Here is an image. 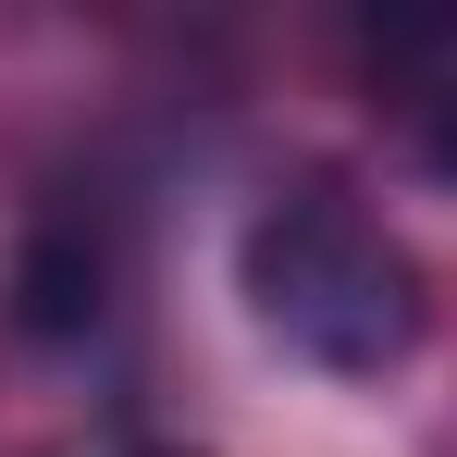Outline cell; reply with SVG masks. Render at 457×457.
<instances>
[{
    "mask_svg": "<svg viewBox=\"0 0 457 457\" xmlns=\"http://www.w3.org/2000/svg\"><path fill=\"white\" fill-rule=\"evenodd\" d=\"M235 285L260 309V334L309 359V371H346V383H383L408 346H420V260L395 247V235L346 198V186H297V198H272L247 247H235Z\"/></svg>",
    "mask_w": 457,
    "mask_h": 457,
    "instance_id": "6da1fadb",
    "label": "cell"
},
{
    "mask_svg": "<svg viewBox=\"0 0 457 457\" xmlns=\"http://www.w3.org/2000/svg\"><path fill=\"white\" fill-rule=\"evenodd\" d=\"M99 309H112V247H99L87 211H50L12 260V321L37 346H75V334H99Z\"/></svg>",
    "mask_w": 457,
    "mask_h": 457,
    "instance_id": "7a4b0ae2",
    "label": "cell"
},
{
    "mask_svg": "<svg viewBox=\"0 0 457 457\" xmlns=\"http://www.w3.org/2000/svg\"><path fill=\"white\" fill-rule=\"evenodd\" d=\"M420 161H433V173H445V186H457V87H445V99H433V124H420Z\"/></svg>",
    "mask_w": 457,
    "mask_h": 457,
    "instance_id": "3957f363",
    "label": "cell"
},
{
    "mask_svg": "<svg viewBox=\"0 0 457 457\" xmlns=\"http://www.w3.org/2000/svg\"><path fill=\"white\" fill-rule=\"evenodd\" d=\"M137 457H173V445H137Z\"/></svg>",
    "mask_w": 457,
    "mask_h": 457,
    "instance_id": "277c9868",
    "label": "cell"
}]
</instances>
